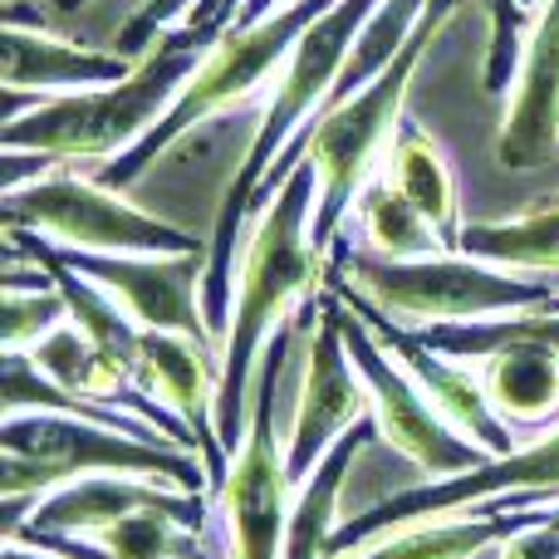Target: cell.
Returning <instances> with one entry per match:
<instances>
[{
  "mask_svg": "<svg viewBox=\"0 0 559 559\" xmlns=\"http://www.w3.org/2000/svg\"><path fill=\"white\" fill-rule=\"evenodd\" d=\"M35 265H45V271L55 275L59 295H64V305H69V319H74V324L84 329L108 358H118L123 368H133V378H138V344H143V329L128 319V309L118 305L108 289H98L94 280L69 271V265H59V261H35Z\"/></svg>",
  "mask_w": 559,
  "mask_h": 559,
  "instance_id": "484cf974",
  "label": "cell"
},
{
  "mask_svg": "<svg viewBox=\"0 0 559 559\" xmlns=\"http://www.w3.org/2000/svg\"><path fill=\"white\" fill-rule=\"evenodd\" d=\"M456 5H462V0H432V5L423 10V20H417L413 39L403 45V55H397L393 64L364 88V94L324 108V114H319L314 123H309L305 133L275 157L271 177H265L261 197H255V212L271 202L280 187H285V177L309 157L314 173H319V202H314V222H309V246H314L319 255L334 246L344 216L354 212L358 197H364V187L373 182V167L393 153V143H397L393 133H403L397 118H403L413 74H417V64H423V55H432L437 35L452 25Z\"/></svg>",
  "mask_w": 559,
  "mask_h": 559,
  "instance_id": "7a4b0ae2",
  "label": "cell"
},
{
  "mask_svg": "<svg viewBox=\"0 0 559 559\" xmlns=\"http://www.w3.org/2000/svg\"><path fill=\"white\" fill-rule=\"evenodd\" d=\"M559 153V0H540L525 35L521 74L511 84V108L501 118L496 163L506 173H535Z\"/></svg>",
  "mask_w": 559,
  "mask_h": 559,
  "instance_id": "9a60e30c",
  "label": "cell"
},
{
  "mask_svg": "<svg viewBox=\"0 0 559 559\" xmlns=\"http://www.w3.org/2000/svg\"><path fill=\"white\" fill-rule=\"evenodd\" d=\"M79 5H88V0H55V10H79Z\"/></svg>",
  "mask_w": 559,
  "mask_h": 559,
  "instance_id": "8d00e7d4",
  "label": "cell"
},
{
  "mask_svg": "<svg viewBox=\"0 0 559 559\" xmlns=\"http://www.w3.org/2000/svg\"><path fill=\"white\" fill-rule=\"evenodd\" d=\"M202 59L206 49L177 29L173 39H157L153 55L138 59V69L123 84L45 98L29 114L10 118L0 128V147L5 153H39L49 163H84V157L88 163H98V157L114 163L118 153L143 143L163 123Z\"/></svg>",
  "mask_w": 559,
  "mask_h": 559,
  "instance_id": "277c9868",
  "label": "cell"
},
{
  "mask_svg": "<svg viewBox=\"0 0 559 559\" xmlns=\"http://www.w3.org/2000/svg\"><path fill=\"white\" fill-rule=\"evenodd\" d=\"M10 231V251H25L29 261H59L128 309L138 329H163V334H187L197 344H212V329L202 314V275L206 251L192 255H108V251H69L35 231Z\"/></svg>",
  "mask_w": 559,
  "mask_h": 559,
  "instance_id": "9c48e42d",
  "label": "cell"
},
{
  "mask_svg": "<svg viewBox=\"0 0 559 559\" xmlns=\"http://www.w3.org/2000/svg\"><path fill=\"white\" fill-rule=\"evenodd\" d=\"M358 226H364L373 255H388V261L456 255V251H447L442 246V236L432 231V222H427V216L417 212V206L407 202L393 182H388V173L373 177V182L364 187V197H358Z\"/></svg>",
  "mask_w": 559,
  "mask_h": 559,
  "instance_id": "603a6c76",
  "label": "cell"
},
{
  "mask_svg": "<svg viewBox=\"0 0 559 559\" xmlns=\"http://www.w3.org/2000/svg\"><path fill=\"white\" fill-rule=\"evenodd\" d=\"M329 289H334V295L344 299V305L354 309V314L364 319V324L373 329L378 338H383V348L407 368V373L417 378V388L432 397L437 413H442L447 423L456 427V432H466L476 447H486L491 456H511L515 452L511 423H506V417L491 407V397H486V383L472 373V368H462V358H447V354H437V348H427L423 338L413 334V329L397 324L393 314H383V309H378L373 299L358 295V289L348 285L344 275H329Z\"/></svg>",
  "mask_w": 559,
  "mask_h": 559,
  "instance_id": "4fadbf2b",
  "label": "cell"
},
{
  "mask_svg": "<svg viewBox=\"0 0 559 559\" xmlns=\"http://www.w3.org/2000/svg\"><path fill=\"white\" fill-rule=\"evenodd\" d=\"M0 535L15 540V531L25 525V511H35L55 486L74 481V476H163L177 491L202 496V486H212L206 466H197L187 447L177 442H143L128 437L118 427L88 423L74 413H15L0 427Z\"/></svg>",
  "mask_w": 559,
  "mask_h": 559,
  "instance_id": "3957f363",
  "label": "cell"
},
{
  "mask_svg": "<svg viewBox=\"0 0 559 559\" xmlns=\"http://www.w3.org/2000/svg\"><path fill=\"white\" fill-rule=\"evenodd\" d=\"M289 354V329L265 344L261 368H255V403H251V432L231 456V481H226V521H231V559H280L285 555V525H289V472L285 452L275 447V388L280 368Z\"/></svg>",
  "mask_w": 559,
  "mask_h": 559,
  "instance_id": "8fae6325",
  "label": "cell"
},
{
  "mask_svg": "<svg viewBox=\"0 0 559 559\" xmlns=\"http://www.w3.org/2000/svg\"><path fill=\"white\" fill-rule=\"evenodd\" d=\"M59 324H69V305L59 295L55 275H49V285L35 289H5V305H0V344H5V354H29Z\"/></svg>",
  "mask_w": 559,
  "mask_h": 559,
  "instance_id": "83f0119b",
  "label": "cell"
},
{
  "mask_svg": "<svg viewBox=\"0 0 559 559\" xmlns=\"http://www.w3.org/2000/svg\"><path fill=\"white\" fill-rule=\"evenodd\" d=\"M192 5L197 0H147V5L128 20L123 35H118V55L143 59V49L157 45V35H163L167 25H182V20L192 15Z\"/></svg>",
  "mask_w": 559,
  "mask_h": 559,
  "instance_id": "f546056e",
  "label": "cell"
},
{
  "mask_svg": "<svg viewBox=\"0 0 559 559\" xmlns=\"http://www.w3.org/2000/svg\"><path fill=\"white\" fill-rule=\"evenodd\" d=\"M138 69V59L128 55H104V49H84L55 39L45 29H29L20 15L5 20V49H0V79L10 94H35L45 98H64V94H88V88H108L123 84Z\"/></svg>",
  "mask_w": 559,
  "mask_h": 559,
  "instance_id": "e0dca14e",
  "label": "cell"
},
{
  "mask_svg": "<svg viewBox=\"0 0 559 559\" xmlns=\"http://www.w3.org/2000/svg\"><path fill=\"white\" fill-rule=\"evenodd\" d=\"M378 437V417L354 423L344 437L334 442V452L309 472V481L299 486L295 506H289V525H285V555L280 559H324V545L334 535V506H338V486H344L354 456L364 452Z\"/></svg>",
  "mask_w": 559,
  "mask_h": 559,
  "instance_id": "ac0fdd59",
  "label": "cell"
},
{
  "mask_svg": "<svg viewBox=\"0 0 559 559\" xmlns=\"http://www.w3.org/2000/svg\"><path fill=\"white\" fill-rule=\"evenodd\" d=\"M486 10H491V39H486L481 84H486V94H506L511 74H521L525 35H531L535 20L525 15V0H486Z\"/></svg>",
  "mask_w": 559,
  "mask_h": 559,
  "instance_id": "f1b7e54d",
  "label": "cell"
},
{
  "mask_svg": "<svg viewBox=\"0 0 559 559\" xmlns=\"http://www.w3.org/2000/svg\"><path fill=\"white\" fill-rule=\"evenodd\" d=\"M540 501H559V432L540 437L531 447H515L511 456H486L466 476H442V481L413 486V491L393 496V501L368 506L364 515H354L348 525H338L329 535L324 559H338L364 540H383L388 531L413 521H442V515L472 511V506H481L476 515H506V511H531Z\"/></svg>",
  "mask_w": 559,
  "mask_h": 559,
  "instance_id": "ba28073f",
  "label": "cell"
},
{
  "mask_svg": "<svg viewBox=\"0 0 559 559\" xmlns=\"http://www.w3.org/2000/svg\"><path fill=\"white\" fill-rule=\"evenodd\" d=\"M216 383L222 373H212L206 364V344L187 334H163V329H143L138 344V388L153 393L163 407H173L202 442V466L212 476L216 491H226L231 481V456L216 432Z\"/></svg>",
  "mask_w": 559,
  "mask_h": 559,
  "instance_id": "2e32d148",
  "label": "cell"
},
{
  "mask_svg": "<svg viewBox=\"0 0 559 559\" xmlns=\"http://www.w3.org/2000/svg\"><path fill=\"white\" fill-rule=\"evenodd\" d=\"M364 403H373L358 378L354 358L344 344V324H338V295H319V329L309 344V368H305V388H299V407H295V427H289V447H285V472L295 486L309 481L319 462L334 452V442L348 432L354 423H364Z\"/></svg>",
  "mask_w": 559,
  "mask_h": 559,
  "instance_id": "7c38bea8",
  "label": "cell"
},
{
  "mask_svg": "<svg viewBox=\"0 0 559 559\" xmlns=\"http://www.w3.org/2000/svg\"><path fill=\"white\" fill-rule=\"evenodd\" d=\"M427 348L447 358H491L511 344H540L559 354V314L555 309H535V314H506V319H466V324H427V329H413Z\"/></svg>",
  "mask_w": 559,
  "mask_h": 559,
  "instance_id": "cb8c5ba5",
  "label": "cell"
},
{
  "mask_svg": "<svg viewBox=\"0 0 559 559\" xmlns=\"http://www.w3.org/2000/svg\"><path fill=\"white\" fill-rule=\"evenodd\" d=\"M285 5V0H251V5H246V15L236 20V25H255V20H265V15H275V10Z\"/></svg>",
  "mask_w": 559,
  "mask_h": 559,
  "instance_id": "e575fe53",
  "label": "cell"
},
{
  "mask_svg": "<svg viewBox=\"0 0 559 559\" xmlns=\"http://www.w3.org/2000/svg\"><path fill=\"white\" fill-rule=\"evenodd\" d=\"M364 299H373L397 324H466V319H506L555 309L559 289L550 275H515L472 255H427V261H388L373 251H338V271Z\"/></svg>",
  "mask_w": 559,
  "mask_h": 559,
  "instance_id": "5b68a950",
  "label": "cell"
},
{
  "mask_svg": "<svg viewBox=\"0 0 559 559\" xmlns=\"http://www.w3.org/2000/svg\"><path fill=\"white\" fill-rule=\"evenodd\" d=\"M246 5H251V0H197L192 15L182 20V35H192L202 49H212L226 29H236V20L246 15Z\"/></svg>",
  "mask_w": 559,
  "mask_h": 559,
  "instance_id": "4dcf8cb0",
  "label": "cell"
},
{
  "mask_svg": "<svg viewBox=\"0 0 559 559\" xmlns=\"http://www.w3.org/2000/svg\"><path fill=\"white\" fill-rule=\"evenodd\" d=\"M555 314H559V305H555Z\"/></svg>",
  "mask_w": 559,
  "mask_h": 559,
  "instance_id": "f35d334b",
  "label": "cell"
},
{
  "mask_svg": "<svg viewBox=\"0 0 559 559\" xmlns=\"http://www.w3.org/2000/svg\"><path fill=\"white\" fill-rule=\"evenodd\" d=\"M486 397L506 423H545L559 407V354L540 344H511L486 358Z\"/></svg>",
  "mask_w": 559,
  "mask_h": 559,
  "instance_id": "7402d4cb",
  "label": "cell"
},
{
  "mask_svg": "<svg viewBox=\"0 0 559 559\" xmlns=\"http://www.w3.org/2000/svg\"><path fill=\"white\" fill-rule=\"evenodd\" d=\"M5 559H64V555H49V550H35V545L10 540V545H5Z\"/></svg>",
  "mask_w": 559,
  "mask_h": 559,
  "instance_id": "d590c367",
  "label": "cell"
},
{
  "mask_svg": "<svg viewBox=\"0 0 559 559\" xmlns=\"http://www.w3.org/2000/svg\"><path fill=\"white\" fill-rule=\"evenodd\" d=\"M5 226L35 231L69 251H108V255H192L206 251L197 236H187L182 226L157 222V216L138 212L133 202L114 192L104 182L88 177H35V182L5 192L0 202Z\"/></svg>",
  "mask_w": 559,
  "mask_h": 559,
  "instance_id": "52a82bcc",
  "label": "cell"
},
{
  "mask_svg": "<svg viewBox=\"0 0 559 559\" xmlns=\"http://www.w3.org/2000/svg\"><path fill=\"white\" fill-rule=\"evenodd\" d=\"M555 206H559V197H555Z\"/></svg>",
  "mask_w": 559,
  "mask_h": 559,
  "instance_id": "74e56055",
  "label": "cell"
},
{
  "mask_svg": "<svg viewBox=\"0 0 559 559\" xmlns=\"http://www.w3.org/2000/svg\"><path fill=\"white\" fill-rule=\"evenodd\" d=\"M388 182L432 222V231L442 236L447 251L462 246L466 226H462V206H456V182H452V167H447L442 147H437L432 138L417 133V128H403L393 153H388Z\"/></svg>",
  "mask_w": 559,
  "mask_h": 559,
  "instance_id": "d6986e66",
  "label": "cell"
},
{
  "mask_svg": "<svg viewBox=\"0 0 559 559\" xmlns=\"http://www.w3.org/2000/svg\"><path fill=\"white\" fill-rule=\"evenodd\" d=\"M20 545H35V550H49V555H64V559H118L108 555L104 545L94 540H79V535H25Z\"/></svg>",
  "mask_w": 559,
  "mask_h": 559,
  "instance_id": "1f68e13d",
  "label": "cell"
},
{
  "mask_svg": "<svg viewBox=\"0 0 559 559\" xmlns=\"http://www.w3.org/2000/svg\"><path fill=\"white\" fill-rule=\"evenodd\" d=\"M319 202V173L314 163H299L285 177V187L261 206L251 246L241 261V285H236V314L231 334L222 344V383H216V432L226 447H241L251 432L246 417V393L261 368L265 344L285 329V314L299 299H314L324 255L309 246V222Z\"/></svg>",
  "mask_w": 559,
  "mask_h": 559,
  "instance_id": "6da1fadb",
  "label": "cell"
},
{
  "mask_svg": "<svg viewBox=\"0 0 559 559\" xmlns=\"http://www.w3.org/2000/svg\"><path fill=\"white\" fill-rule=\"evenodd\" d=\"M501 559H559V531H521Z\"/></svg>",
  "mask_w": 559,
  "mask_h": 559,
  "instance_id": "d6a6232c",
  "label": "cell"
},
{
  "mask_svg": "<svg viewBox=\"0 0 559 559\" xmlns=\"http://www.w3.org/2000/svg\"><path fill=\"white\" fill-rule=\"evenodd\" d=\"M338 324H344V344L348 358H354L358 378H364L368 397H373V417H378V432L397 447L403 456H413L417 466L442 481V476H466L486 462V447H476L466 432H456L437 403L417 388V378L397 364L393 354L383 348V338L354 314V309L338 299Z\"/></svg>",
  "mask_w": 559,
  "mask_h": 559,
  "instance_id": "30bf717a",
  "label": "cell"
},
{
  "mask_svg": "<svg viewBox=\"0 0 559 559\" xmlns=\"http://www.w3.org/2000/svg\"><path fill=\"white\" fill-rule=\"evenodd\" d=\"M525 521H531V531H559V501L531 506V511H525Z\"/></svg>",
  "mask_w": 559,
  "mask_h": 559,
  "instance_id": "836d02e7",
  "label": "cell"
},
{
  "mask_svg": "<svg viewBox=\"0 0 559 559\" xmlns=\"http://www.w3.org/2000/svg\"><path fill=\"white\" fill-rule=\"evenodd\" d=\"M427 5H432V0H383V5L368 15V25L358 29L354 49H348V59H344V74H338V84H334V94H329L324 108L364 94V88L403 55V45L413 39V29H417V20H423ZM324 108H319V114H324Z\"/></svg>",
  "mask_w": 559,
  "mask_h": 559,
  "instance_id": "d4e9b609",
  "label": "cell"
},
{
  "mask_svg": "<svg viewBox=\"0 0 559 559\" xmlns=\"http://www.w3.org/2000/svg\"><path fill=\"white\" fill-rule=\"evenodd\" d=\"M133 511H167V515H177L187 531H197V535L206 531L202 496L167 491L153 476L98 472V476H74V481L55 486V491L25 515L15 540H25V535H79V540H98L108 525H118Z\"/></svg>",
  "mask_w": 559,
  "mask_h": 559,
  "instance_id": "5bb4252c",
  "label": "cell"
},
{
  "mask_svg": "<svg viewBox=\"0 0 559 559\" xmlns=\"http://www.w3.org/2000/svg\"><path fill=\"white\" fill-rule=\"evenodd\" d=\"M94 545H104L118 559H206L197 531H187L177 515L167 511H133L118 525H108Z\"/></svg>",
  "mask_w": 559,
  "mask_h": 559,
  "instance_id": "4316f807",
  "label": "cell"
},
{
  "mask_svg": "<svg viewBox=\"0 0 559 559\" xmlns=\"http://www.w3.org/2000/svg\"><path fill=\"white\" fill-rule=\"evenodd\" d=\"M456 251L472 261L501 265V271L559 275V206L545 202L515 222H472Z\"/></svg>",
  "mask_w": 559,
  "mask_h": 559,
  "instance_id": "44dd1931",
  "label": "cell"
},
{
  "mask_svg": "<svg viewBox=\"0 0 559 559\" xmlns=\"http://www.w3.org/2000/svg\"><path fill=\"white\" fill-rule=\"evenodd\" d=\"M334 5L338 0H285L275 15L255 20V25L226 29V35L206 49V59L197 64V74L182 84V94H177V104L167 108L163 123H157L143 143H133L128 153H118L114 163L98 167L94 182L114 187V192L133 187L138 177H143L147 167L177 143V138H187L197 123H206V118L236 108L241 98H251L255 88L275 74V64H285V59L295 55L299 35H305L319 15H329Z\"/></svg>",
  "mask_w": 559,
  "mask_h": 559,
  "instance_id": "8992f818",
  "label": "cell"
},
{
  "mask_svg": "<svg viewBox=\"0 0 559 559\" xmlns=\"http://www.w3.org/2000/svg\"><path fill=\"white\" fill-rule=\"evenodd\" d=\"M521 531H531L525 511L462 515V521H413L388 531L373 550L358 559H472L476 550H486L496 540H515Z\"/></svg>",
  "mask_w": 559,
  "mask_h": 559,
  "instance_id": "ffe728a7",
  "label": "cell"
}]
</instances>
